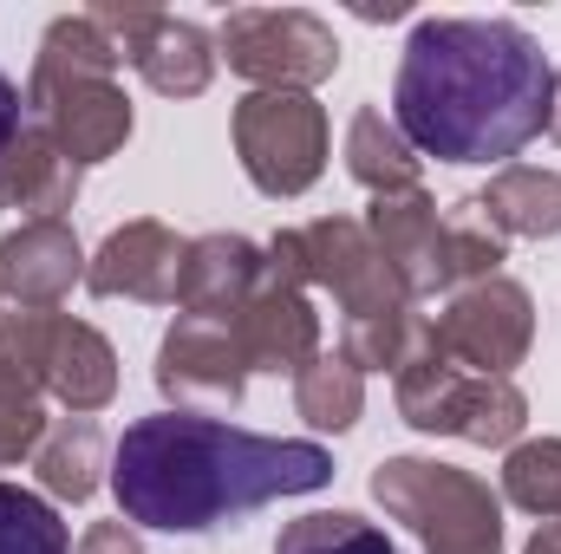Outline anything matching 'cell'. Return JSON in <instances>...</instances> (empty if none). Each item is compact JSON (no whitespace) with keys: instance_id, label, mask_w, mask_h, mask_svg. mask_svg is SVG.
Listing matches in <instances>:
<instances>
[{"instance_id":"obj_22","label":"cell","mask_w":561,"mask_h":554,"mask_svg":"<svg viewBox=\"0 0 561 554\" xmlns=\"http://www.w3.org/2000/svg\"><path fill=\"white\" fill-rule=\"evenodd\" d=\"M424 346H431V320H419L412 307H386V313L346 320V359L359 372H405Z\"/></svg>"},{"instance_id":"obj_28","label":"cell","mask_w":561,"mask_h":554,"mask_svg":"<svg viewBox=\"0 0 561 554\" xmlns=\"http://www.w3.org/2000/svg\"><path fill=\"white\" fill-rule=\"evenodd\" d=\"M46 430H53V424H46V412H39V399H33V392L0 385V470H7V463H20V457H33Z\"/></svg>"},{"instance_id":"obj_9","label":"cell","mask_w":561,"mask_h":554,"mask_svg":"<svg viewBox=\"0 0 561 554\" xmlns=\"http://www.w3.org/2000/svg\"><path fill=\"white\" fill-rule=\"evenodd\" d=\"M26 112L33 131H46L66 163H105L131 138V99L112 72H39L26 79Z\"/></svg>"},{"instance_id":"obj_14","label":"cell","mask_w":561,"mask_h":554,"mask_svg":"<svg viewBox=\"0 0 561 554\" xmlns=\"http://www.w3.org/2000/svg\"><path fill=\"white\" fill-rule=\"evenodd\" d=\"M366 235L379 242L386 268L405 280L412 300L444 293V216L424 189L405 196H373V216H366Z\"/></svg>"},{"instance_id":"obj_3","label":"cell","mask_w":561,"mask_h":554,"mask_svg":"<svg viewBox=\"0 0 561 554\" xmlns=\"http://www.w3.org/2000/svg\"><path fill=\"white\" fill-rule=\"evenodd\" d=\"M373 496L386 516H399L424 554H503V503L483 476L431 463V457H392L373 470Z\"/></svg>"},{"instance_id":"obj_6","label":"cell","mask_w":561,"mask_h":554,"mask_svg":"<svg viewBox=\"0 0 561 554\" xmlns=\"http://www.w3.org/2000/svg\"><path fill=\"white\" fill-rule=\"evenodd\" d=\"M222 59L262 92H313L340 72V39L307 7H236L222 20Z\"/></svg>"},{"instance_id":"obj_27","label":"cell","mask_w":561,"mask_h":554,"mask_svg":"<svg viewBox=\"0 0 561 554\" xmlns=\"http://www.w3.org/2000/svg\"><path fill=\"white\" fill-rule=\"evenodd\" d=\"M275 554H399V549H392V535L373 529L366 516L333 509V516H300V522H287Z\"/></svg>"},{"instance_id":"obj_17","label":"cell","mask_w":561,"mask_h":554,"mask_svg":"<svg viewBox=\"0 0 561 554\" xmlns=\"http://www.w3.org/2000/svg\"><path fill=\"white\" fill-rule=\"evenodd\" d=\"M46 392L59 405H72V417H92L112 405V392H118V353L105 346L99 326L53 313V326H46Z\"/></svg>"},{"instance_id":"obj_10","label":"cell","mask_w":561,"mask_h":554,"mask_svg":"<svg viewBox=\"0 0 561 554\" xmlns=\"http://www.w3.org/2000/svg\"><path fill=\"white\" fill-rule=\"evenodd\" d=\"M92 20L112 33L118 59L138 72L150 92H163V99L209 92L222 53H216V39L196 20H176V13H157V7H92Z\"/></svg>"},{"instance_id":"obj_11","label":"cell","mask_w":561,"mask_h":554,"mask_svg":"<svg viewBox=\"0 0 561 554\" xmlns=\"http://www.w3.org/2000/svg\"><path fill=\"white\" fill-rule=\"evenodd\" d=\"M249 359L229 320L176 313V326L157 346V392L176 405H242Z\"/></svg>"},{"instance_id":"obj_30","label":"cell","mask_w":561,"mask_h":554,"mask_svg":"<svg viewBox=\"0 0 561 554\" xmlns=\"http://www.w3.org/2000/svg\"><path fill=\"white\" fill-rule=\"evenodd\" d=\"M20 131H26V99H20V85L0 72V157L20 143Z\"/></svg>"},{"instance_id":"obj_33","label":"cell","mask_w":561,"mask_h":554,"mask_svg":"<svg viewBox=\"0 0 561 554\" xmlns=\"http://www.w3.org/2000/svg\"><path fill=\"white\" fill-rule=\"evenodd\" d=\"M556 529H561V522H556Z\"/></svg>"},{"instance_id":"obj_20","label":"cell","mask_w":561,"mask_h":554,"mask_svg":"<svg viewBox=\"0 0 561 554\" xmlns=\"http://www.w3.org/2000/svg\"><path fill=\"white\" fill-rule=\"evenodd\" d=\"M346 170H353L373 196H405V189H419V150L405 143V131H399L379 105H366V112L353 118V131H346Z\"/></svg>"},{"instance_id":"obj_8","label":"cell","mask_w":561,"mask_h":554,"mask_svg":"<svg viewBox=\"0 0 561 554\" xmlns=\"http://www.w3.org/2000/svg\"><path fill=\"white\" fill-rule=\"evenodd\" d=\"M529 339H536V300L510 275L457 287L450 307L431 320V353H444L450 366H470L483 379H510L523 366Z\"/></svg>"},{"instance_id":"obj_29","label":"cell","mask_w":561,"mask_h":554,"mask_svg":"<svg viewBox=\"0 0 561 554\" xmlns=\"http://www.w3.org/2000/svg\"><path fill=\"white\" fill-rule=\"evenodd\" d=\"M79 554H144V542H138V529L118 516V522H92L79 535Z\"/></svg>"},{"instance_id":"obj_23","label":"cell","mask_w":561,"mask_h":554,"mask_svg":"<svg viewBox=\"0 0 561 554\" xmlns=\"http://www.w3.org/2000/svg\"><path fill=\"white\" fill-rule=\"evenodd\" d=\"M294 405L313 430H346L366 405V372L340 353V359H313L294 372Z\"/></svg>"},{"instance_id":"obj_2","label":"cell","mask_w":561,"mask_h":554,"mask_svg":"<svg viewBox=\"0 0 561 554\" xmlns=\"http://www.w3.org/2000/svg\"><path fill=\"white\" fill-rule=\"evenodd\" d=\"M333 476V457L300 437H255L222 417H138L112 450V489L131 529L203 535L242 522L280 496H307Z\"/></svg>"},{"instance_id":"obj_31","label":"cell","mask_w":561,"mask_h":554,"mask_svg":"<svg viewBox=\"0 0 561 554\" xmlns=\"http://www.w3.org/2000/svg\"><path fill=\"white\" fill-rule=\"evenodd\" d=\"M523 554H561V529H542V535H536Z\"/></svg>"},{"instance_id":"obj_1","label":"cell","mask_w":561,"mask_h":554,"mask_svg":"<svg viewBox=\"0 0 561 554\" xmlns=\"http://www.w3.org/2000/svg\"><path fill=\"white\" fill-rule=\"evenodd\" d=\"M556 66L516 20H419L392 79V125L444 163H503L549 131Z\"/></svg>"},{"instance_id":"obj_7","label":"cell","mask_w":561,"mask_h":554,"mask_svg":"<svg viewBox=\"0 0 561 554\" xmlns=\"http://www.w3.org/2000/svg\"><path fill=\"white\" fill-rule=\"evenodd\" d=\"M236 157L262 196H300L327 170V112L313 92H249L236 105Z\"/></svg>"},{"instance_id":"obj_26","label":"cell","mask_w":561,"mask_h":554,"mask_svg":"<svg viewBox=\"0 0 561 554\" xmlns=\"http://www.w3.org/2000/svg\"><path fill=\"white\" fill-rule=\"evenodd\" d=\"M0 554H72V535L46 496L0 483Z\"/></svg>"},{"instance_id":"obj_25","label":"cell","mask_w":561,"mask_h":554,"mask_svg":"<svg viewBox=\"0 0 561 554\" xmlns=\"http://www.w3.org/2000/svg\"><path fill=\"white\" fill-rule=\"evenodd\" d=\"M503 496L542 522H561V437H536L516 443L503 463Z\"/></svg>"},{"instance_id":"obj_15","label":"cell","mask_w":561,"mask_h":554,"mask_svg":"<svg viewBox=\"0 0 561 554\" xmlns=\"http://www.w3.org/2000/svg\"><path fill=\"white\" fill-rule=\"evenodd\" d=\"M268 255L249 235H203L183 249V275H176V307L203 313V320H236L242 300L262 287Z\"/></svg>"},{"instance_id":"obj_4","label":"cell","mask_w":561,"mask_h":554,"mask_svg":"<svg viewBox=\"0 0 561 554\" xmlns=\"http://www.w3.org/2000/svg\"><path fill=\"white\" fill-rule=\"evenodd\" d=\"M399 417L412 430L463 437V443H516L529 424V399L510 379H483L450 366L444 353L424 346L419 359L399 372Z\"/></svg>"},{"instance_id":"obj_5","label":"cell","mask_w":561,"mask_h":554,"mask_svg":"<svg viewBox=\"0 0 561 554\" xmlns=\"http://www.w3.org/2000/svg\"><path fill=\"white\" fill-rule=\"evenodd\" d=\"M268 262H275L287 280H300V287H307V280H313V287H333V300L346 307V320L386 313V307H412L405 280L386 268V255H379V242L366 235V222H346V216H320V222H307V229L275 235Z\"/></svg>"},{"instance_id":"obj_32","label":"cell","mask_w":561,"mask_h":554,"mask_svg":"<svg viewBox=\"0 0 561 554\" xmlns=\"http://www.w3.org/2000/svg\"><path fill=\"white\" fill-rule=\"evenodd\" d=\"M0 300H7V287H0Z\"/></svg>"},{"instance_id":"obj_24","label":"cell","mask_w":561,"mask_h":554,"mask_svg":"<svg viewBox=\"0 0 561 554\" xmlns=\"http://www.w3.org/2000/svg\"><path fill=\"white\" fill-rule=\"evenodd\" d=\"M503 268V235L490 229V216L477 209V196H463L450 216H444V287H470V280H490Z\"/></svg>"},{"instance_id":"obj_12","label":"cell","mask_w":561,"mask_h":554,"mask_svg":"<svg viewBox=\"0 0 561 554\" xmlns=\"http://www.w3.org/2000/svg\"><path fill=\"white\" fill-rule=\"evenodd\" d=\"M229 326H236V339H242L249 372H300V366L320 359V320H313L300 280H287L275 262H268L262 287L242 300V313H236Z\"/></svg>"},{"instance_id":"obj_18","label":"cell","mask_w":561,"mask_h":554,"mask_svg":"<svg viewBox=\"0 0 561 554\" xmlns=\"http://www.w3.org/2000/svg\"><path fill=\"white\" fill-rule=\"evenodd\" d=\"M79 203V163H66L46 131H20V143L0 157V209H20L26 222H59Z\"/></svg>"},{"instance_id":"obj_16","label":"cell","mask_w":561,"mask_h":554,"mask_svg":"<svg viewBox=\"0 0 561 554\" xmlns=\"http://www.w3.org/2000/svg\"><path fill=\"white\" fill-rule=\"evenodd\" d=\"M72 280H85V255L72 242L66 222H20L7 242H0V287L33 307V313H53Z\"/></svg>"},{"instance_id":"obj_13","label":"cell","mask_w":561,"mask_h":554,"mask_svg":"<svg viewBox=\"0 0 561 554\" xmlns=\"http://www.w3.org/2000/svg\"><path fill=\"white\" fill-rule=\"evenodd\" d=\"M183 249L190 242H176L163 222H125V229H112L105 235V249L85 262V287L99 293V300H157V307H170L176 300V275H183Z\"/></svg>"},{"instance_id":"obj_21","label":"cell","mask_w":561,"mask_h":554,"mask_svg":"<svg viewBox=\"0 0 561 554\" xmlns=\"http://www.w3.org/2000/svg\"><path fill=\"white\" fill-rule=\"evenodd\" d=\"M99 463H105V430H99L92 417L53 424V430L39 437V450H33V470H39V483H46L59 503H85V496L99 489Z\"/></svg>"},{"instance_id":"obj_19","label":"cell","mask_w":561,"mask_h":554,"mask_svg":"<svg viewBox=\"0 0 561 554\" xmlns=\"http://www.w3.org/2000/svg\"><path fill=\"white\" fill-rule=\"evenodd\" d=\"M477 209L490 216L496 235H561V170L536 163H510L490 176V189L477 196Z\"/></svg>"}]
</instances>
